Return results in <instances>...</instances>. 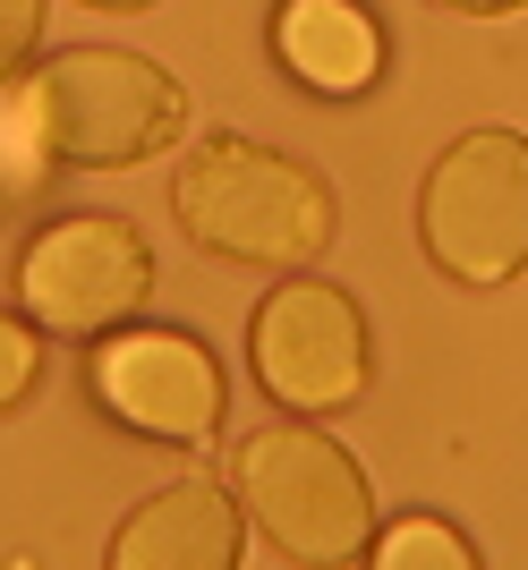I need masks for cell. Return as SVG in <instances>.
<instances>
[{"mask_svg":"<svg viewBox=\"0 0 528 570\" xmlns=\"http://www.w3.org/2000/svg\"><path fill=\"white\" fill-rule=\"evenodd\" d=\"M170 214L179 230L222 264H264V273H299L333 247L341 205L307 163H290L256 137H205L170 179Z\"/></svg>","mask_w":528,"mask_h":570,"instance_id":"cell-1","label":"cell"},{"mask_svg":"<svg viewBox=\"0 0 528 570\" xmlns=\"http://www.w3.org/2000/svg\"><path fill=\"white\" fill-rule=\"evenodd\" d=\"M247 511L222 476H170L163 494H145L120 520L102 570H239Z\"/></svg>","mask_w":528,"mask_h":570,"instance_id":"cell-8","label":"cell"},{"mask_svg":"<svg viewBox=\"0 0 528 570\" xmlns=\"http://www.w3.org/2000/svg\"><path fill=\"white\" fill-rule=\"evenodd\" d=\"M366 570H478L469 537L452 520H434V511H409V520L375 528V546H366Z\"/></svg>","mask_w":528,"mask_h":570,"instance_id":"cell-10","label":"cell"},{"mask_svg":"<svg viewBox=\"0 0 528 570\" xmlns=\"http://www.w3.org/2000/svg\"><path fill=\"white\" fill-rule=\"evenodd\" d=\"M26 102H35L43 154L77 163V170H128L188 137V86L163 60L111 51V43L51 51L43 69L26 77Z\"/></svg>","mask_w":528,"mask_h":570,"instance_id":"cell-3","label":"cell"},{"mask_svg":"<svg viewBox=\"0 0 528 570\" xmlns=\"http://www.w3.org/2000/svg\"><path fill=\"white\" fill-rule=\"evenodd\" d=\"M418 247L460 289H503L528 273V137L520 128H469L434 154L427 188H418Z\"/></svg>","mask_w":528,"mask_h":570,"instance_id":"cell-4","label":"cell"},{"mask_svg":"<svg viewBox=\"0 0 528 570\" xmlns=\"http://www.w3.org/2000/svg\"><path fill=\"white\" fill-rule=\"evenodd\" d=\"M43 163H51V154H43V128H35L26 86H0V188H26Z\"/></svg>","mask_w":528,"mask_h":570,"instance_id":"cell-11","label":"cell"},{"mask_svg":"<svg viewBox=\"0 0 528 570\" xmlns=\"http://www.w3.org/2000/svg\"><path fill=\"white\" fill-rule=\"evenodd\" d=\"M273 60L307 95H366L384 77V35L359 0H282L273 9Z\"/></svg>","mask_w":528,"mask_h":570,"instance_id":"cell-9","label":"cell"},{"mask_svg":"<svg viewBox=\"0 0 528 570\" xmlns=\"http://www.w3.org/2000/svg\"><path fill=\"white\" fill-rule=\"evenodd\" d=\"M86 9H120V18H128V9H154V0H86Z\"/></svg>","mask_w":528,"mask_h":570,"instance_id":"cell-15","label":"cell"},{"mask_svg":"<svg viewBox=\"0 0 528 570\" xmlns=\"http://www.w3.org/2000/svg\"><path fill=\"white\" fill-rule=\"evenodd\" d=\"M247 366L290 417H341L366 401L375 383V350H366V315L350 289L290 273L282 289H264V307L247 315Z\"/></svg>","mask_w":528,"mask_h":570,"instance_id":"cell-6","label":"cell"},{"mask_svg":"<svg viewBox=\"0 0 528 570\" xmlns=\"http://www.w3.org/2000/svg\"><path fill=\"white\" fill-rule=\"evenodd\" d=\"M43 43V0H0V86H18Z\"/></svg>","mask_w":528,"mask_h":570,"instance_id":"cell-13","label":"cell"},{"mask_svg":"<svg viewBox=\"0 0 528 570\" xmlns=\"http://www.w3.org/2000/svg\"><path fill=\"white\" fill-rule=\"evenodd\" d=\"M434 9H460V18H511V9H528V0H434Z\"/></svg>","mask_w":528,"mask_h":570,"instance_id":"cell-14","label":"cell"},{"mask_svg":"<svg viewBox=\"0 0 528 570\" xmlns=\"http://www.w3.org/2000/svg\"><path fill=\"white\" fill-rule=\"evenodd\" d=\"M95 401L154 443H205L222 426V366L196 333H111L86 357Z\"/></svg>","mask_w":528,"mask_h":570,"instance_id":"cell-7","label":"cell"},{"mask_svg":"<svg viewBox=\"0 0 528 570\" xmlns=\"http://www.w3.org/2000/svg\"><path fill=\"white\" fill-rule=\"evenodd\" d=\"M154 298V247L120 214L43 222L18 256V307L51 341H111Z\"/></svg>","mask_w":528,"mask_h":570,"instance_id":"cell-5","label":"cell"},{"mask_svg":"<svg viewBox=\"0 0 528 570\" xmlns=\"http://www.w3.org/2000/svg\"><path fill=\"white\" fill-rule=\"evenodd\" d=\"M35 383H43V333L0 307V417L35 401Z\"/></svg>","mask_w":528,"mask_h":570,"instance_id":"cell-12","label":"cell"},{"mask_svg":"<svg viewBox=\"0 0 528 570\" xmlns=\"http://www.w3.org/2000/svg\"><path fill=\"white\" fill-rule=\"evenodd\" d=\"M231 494L256 537L299 570H350L375 546V485L324 426H256L231 452Z\"/></svg>","mask_w":528,"mask_h":570,"instance_id":"cell-2","label":"cell"}]
</instances>
